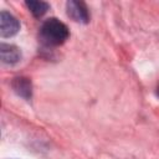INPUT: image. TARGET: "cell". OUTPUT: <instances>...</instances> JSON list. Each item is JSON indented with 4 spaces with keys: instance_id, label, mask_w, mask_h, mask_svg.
<instances>
[{
    "instance_id": "3",
    "label": "cell",
    "mask_w": 159,
    "mask_h": 159,
    "mask_svg": "<svg viewBox=\"0 0 159 159\" xmlns=\"http://www.w3.org/2000/svg\"><path fill=\"white\" fill-rule=\"evenodd\" d=\"M20 30V22L19 20L6 12V11H1L0 12V34L2 37H11L15 34H17V31Z\"/></svg>"
},
{
    "instance_id": "1",
    "label": "cell",
    "mask_w": 159,
    "mask_h": 159,
    "mask_svg": "<svg viewBox=\"0 0 159 159\" xmlns=\"http://www.w3.org/2000/svg\"><path fill=\"white\" fill-rule=\"evenodd\" d=\"M70 36L67 26L56 17L47 19L40 29V40L46 46H60Z\"/></svg>"
},
{
    "instance_id": "6",
    "label": "cell",
    "mask_w": 159,
    "mask_h": 159,
    "mask_svg": "<svg viewBox=\"0 0 159 159\" xmlns=\"http://www.w3.org/2000/svg\"><path fill=\"white\" fill-rule=\"evenodd\" d=\"M25 4L35 17H41L43 14H46V11L50 7V5L46 1H34V0H31V1H26Z\"/></svg>"
},
{
    "instance_id": "2",
    "label": "cell",
    "mask_w": 159,
    "mask_h": 159,
    "mask_svg": "<svg viewBox=\"0 0 159 159\" xmlns=\"http://www.w3.org/2000/svg\"><path fill=\"white\" fill-rule=\"evenodd\" d=\"M66 10H67V15L76 22L87 24L89 21L88 7L83 1L70 0L66 2Z\"/></svg>"
},
{
    "instance_id": "7",
    "label": "cell",
    "mask_w": 159,
    "mask_h": 159,
    "mask_svg": "<svg viewBox=\"0 0 159 159\" xmlns=\"http://www.w3.org/2000/svg\"><path fill=\"white\" fill-rule=\"evenodd\" d=\"M157 94L159 96V83H158V86H157Z\"/></svg>"
},
{
    "instance_id": "4",
    "label": "cell",
    "mask_w": 159,
    "mask_h": 159,
    "mask_svg": "<svg viewBox=\"0 0 159 159\" xmlns=\"http://www.w3.org/2000/svg\"><path fill=\"white\" fill-rule=\"evenodd\" d=\"M12 89L15 93L25 99H30L32 96V83L27 77H15L12 80Z\"/></svg>"
},
{
    "instance_id": "5",
    "label": "cell",
    "mask_w": 159,
    "mask_h": 159,
    "mask_svg": "<svg viewBox=\"0 0 159 159\" xmlns=\"http://www.w3.org/2000/svg\"><path fill=\"white\" fill-rule=\"evenodd\" d=\"M0 55H1V61L4 63H7V65L17 63L21 58L20 48L16 47L15 45H10V43H1Z\"/></svg>"
}]
</instances>
